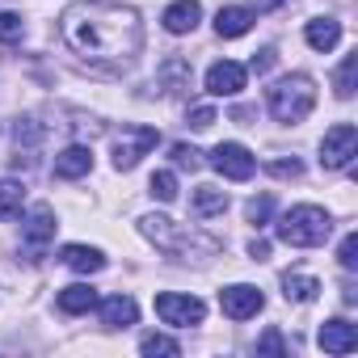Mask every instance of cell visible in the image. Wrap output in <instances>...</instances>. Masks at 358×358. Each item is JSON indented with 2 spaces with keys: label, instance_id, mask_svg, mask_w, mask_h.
Here are the masks:
<instances>
[{
  "label": "cell",
  "instance_id": "5b68a950",
  "mask_svg": "<svg viewBox=\"0 0 358 358\" xmlns=\"http://www.w3.org/2000/svg\"><path fill=\"white\" fill-rule=\"evenodd\" d=\"M354 156H358V131H354V122L329 127L324 139H320V164L324 169H345Z\"/></svg>",
  "mask_w": 358,
  "mask_h": 358
},
{
  "label": "cell",
  "instance_id": "ac0fdd59",
  "mask_svg": "<svg viewBox=\"0 0 358 358\" xmlns=\"http://www.w3.org/2000/svg\"><path fill=\"white\" fill-rule=\"evenodd\" d=\"M89 308H97V291H93V287L72 282V287H64V291H59V312L80 316V312H89Z\"/></svg>",
  "mask_w": 358,
  "mask_h": 358
},
{
  "label": "cell",
  "instance_id": "1f68e13d",
  "mask_svg": "<svg viewBox=\"0 0 358 358\" xmlns=\"http://www.w3.org/2000/svg\"><path fill=\"white\" fill-rule=\"evenodd\" d=\"M257 350H262V354H282L287 345H282V337H278V329H270V333H266V337L257 341Z\"/></svg>",
  "mask_w": 358,
  "mask_h": 358
},
{
  "label": "cell",
  "instance_id": "52a82bcc",
  "mask_svg": "<svg viewBox=\"0 0 358 358\" xmlns=\"http://www.w3.org/2000/svg\"><path fill=\"white\" fill-rule=\"evenodd\" d=\"M220 308L232 320H249V316H257L266 308V295L257 287H249V282H236V287H224L220 291Z\"/></svg>",
  "mask_w": 358,
  "mask_h": 358
},
{
  "label": "cell",
  "instance_id": "6da1fadb",
  "mask_svg": "<svg viewBox=\"0 0 358 358\" xmlns=\"http://www.w3.org/2000/svg\"><path fill=\"white\" fill-rule=\"evenodd\" d=\"M64 43L93 59V64H110V68H127L139 47H143V26L139 13L114 0H76L64 13Z\"/></svg>",
  "mask_w": 358,
  "mask_h": 358
},
{
  "label": "cell",
  "instance_id": "cb8c5ba5",
  "mask_svg": "<svg viewBox=\"0 0 358 358\" xmlns=\"http://www.w3.org/2000/svg\"><path fill=\"white\" fill-rule=\"evenodd\" d=\"M139 350H143L148 358H177V354H182V345H177L173 337H156V333H152V337H143V345H139Z\"/></svg>",
  "mask_w": 358,
  "mask_h": 358
},
{
  "label": "cell",
  "instance_id": "603a6c76",
  "mask_svg": "<svg viewBox=\"0 0 358 358\" xmlns=\"http://www.w3.org/2000/svg\"><path fill=\"white\" fill-rule=\"evenodd\" d=\"M148 194H152V199H160V203H173V199H177V177H173L169 169L152 173V182H148Z\"/></svg>",
  "mask_w": 358,
  "mask_h": 358
},
{
  "label": "cell",
  "instance_id": "4fadbf2b",
  "mask_svg": "<svg viewBox=\"0 0 358 358\" xmlns=\"http://www.w3.org/2000/svg\"><path fill=\"white\" fill-rule=\"evenodd\" d=\"M93 169V152L85 143H72L55 156V177H64V182H76V177H85Z\"/></svg>",
  "mask_w": 358,
  "mask_h": 358
},
{
  "label": "cell",
  "instance_id": "e575fe53",
  "mask_svg": "<svg viewBox=\"0 0 358 358\" xmlns=\"http://www.w3.org/2000/svg\"><path fill=\"white\" fill-rule=\"evenodd\" d=\"M278 5H282V0H249L253 13H270V9H278Z\"/></svg>",
  "mask_w": 358,
  "mask_h": 358
},
{
  "label": "cell",
  "instance_id": "4316f807",
  "mask_svg": "<svg viewBox=\"0 0 358 358\" xmlns=\"http://www.w3.org/2000/svg\"><path fill=\"white\" fill-rule=\"evenodd\" d=\"M270 211H274V199H270V194H266V199H253V203L245 207V215H249V224H257V228H262V224L270 220Z\"/></svg>",
  "mask_w": 358,
  "mask_h": 358
},
{
  "label": "cell",
  "instance_id": "7a4b0ae2",
  "mask_svg": "<svg viewBox=\"0 0 358 358\" xmlns=\"http://www.w3.org/2000/svg\"><path fill=\"white\" fill-rule=\"evenodd\" d=\"M266 106H270V114H274L278 122H287V127L303 122V118L312 114V106H316V85H312V76L295 72V76L274 80V85L266 89Z\"/></svg>",
  "mask_w": 358,
  "mask_h": 358
},
{
  "label": "cell",
  "instance_id": "4dcf8cb0",
  "mask_svg": "<svg viewBox=\"0 0 358 358\" xmlns=\"http://www.w3.org/2000/svg\"><path fill=\"white\" fill-rule=\"evenodd\" d=\"M270 173H274V177H299V173H303V164L291 156V160H274V164H270Z\"/></svg>",
  "mask_w": 358,
  "mask_h": 358
},
{
  "label": "cell",
  "instance_id": "3957f363",
  "mask_svg": "<svg viewBox=\"0 0 358 358\" xmlns=\"http://www.w3.org/2000/svg\"><path fill=\"white\" fill-rule=\"evenodd\" d=\"M274 232H278V241L291 245V249H316V245L329 241L333 220H329V211H320V207H291V211L278 220Z\"/></svg>",
  "mask_w": 358,
  "mask_h": 358
},
{
  "label": "cell",
  "instance_id": "44dd1931",
  "mask_svg": "<svg viewBox=\"0 0 358 358\" xmlns=\"http://www.w3.org/2000/svg\"><path fill=\"white\" fill-rule=\"evenodd\" d=\"M26 203V186L22 182H0V220H17Z\"/></svg>",
  "mask_w": 358,
  "mask_h": 358
},
{
  "label": "cell",
  "instance_id": "7402d4cb",
  "mask_svg": "<svg viewBox=\"0 0 358 358\" xmlns=\"http://www.w3.org/2000/svg\"><path fill=\"white\" fill-rule=\"evenodd\" d=\"M194 211L199 215H220V211H228V194L215 190V186H199L194 190Z\"/></svg>",
  "mask_w": 358,
  "mask_h": 358
},
{
  "label": "cell",
  "instance_id": "277c9868",
  "mask_svg": "<svg viewBox=\"0 0 358 358\" xmlns=\"http://www.w3.org/2000/svg\"><path fill=\"white\" fill-rule=\"evenodd\" d=\"M156 316H160L164 324L190 329V324H203L207 303H203L199 295H177V291H164V295H156Z\"/></svg>",
  "mask_w": 358,
  "mask_h": 358
},
{
  "label": "cell",
  "instance_id": "d6a6232c",
  "mask_svg": "<svg viewBox=\"0 0 358 358\" xmlns=\"http://www.w3.org/2000/svg\"><path fill=\"white\" fill-rule=\"evenodd\" d=\"M274 59H278V55H274V47L257 51V55H253V72H270V68H274Z\"/></svg>",
  "mask_w": 358,
  "mask_h": 358
},
{
  "label": "cell",
  "instance_id": "9c48e42d",
  "mask_svg": "<svg viewBox=\"0 0 358 358\" xmlns=\"http://www.w3.org/2000/svg\"><path fill=\"white\" fill-rule=\"evenodd\" d=\"M245 80H249L245 64L220 59V64H211V68H207V93H215V97H236V93L245 89Z\"/></svg>",
  "mask_w": 358,
  "mask_h": 358
},
{
  "label": "cell",
  "instance_id": "484cf974",
  "mask_svg": "<svg viewBox=\"0 0 358 358\" xmlns=\"http://www.w3.org/2000/svg\"><path fill=\"white\" fill-rule=\"evenodd\" d=\"M22 34H26V26L17 13H0V43H22Z\"/></svg>",
  "mask_w": 358,
  "mask_h": 358
},
{
  "label": "cell",
  "instance_id": "8992f818",
  "mask_svg": "<svg viewBox=\"0 0 358 358\" xmlns=\"http://www.w3.org/2000/svg\"><path fill=\"white\" fill-rule=\"evenodd\" d=\"M156 131L152 127H127V135L114 143V169L118 173H127V169H135L139 164V156H148L152 148H156Z\"/></svg>",
  "mask_w": 358,
  "mask_h": 358
},
{
  "label": "cell",
  "instance_id": "5bb4252c",
  "mask_svg": "<svg viewBox=\"0 0 358 358\" xmlns=\"http://www.w3.org/2000/svg\"><path fill=\"white\" fill-rule=\"evenodd\" d=\"M59 257H64V266L76 270V274H97V270H106L101 249H89V245H64Z\"/></svg>",
  "mask_w": 358,
  "mask_h": 358
},
{
  "label": "cell",
  "instance_id": "e0dca14e",
  "mask_svg": "<svg viewBox=\"0 0 358 358\" xmlns=\"http://www.w3.org/2000/svg\"><path fill=\"white\" fill-rule=\"evenodd\" d=\"M303 38H308L312 51H333V47L341 43V22H333V17H316V22H308Z\"/></svg>",
  "mask_w": 358,
  "mask_h": 358
},
{
  "label": "cell",
  "instance_id": "9a60e30c",
  "mask_svg": "<svg viewBox=\"0 0 358 358\" xmlns=\"http://www.w3.org/2000/svg\"><path fill=\"white\" fill-rule=\"evenodd\" d=\"M135 320H139V308H135L131 295H110V299L101 303V324H106V329H127V324H135Z\"/></svg>",
  "mask_w": 358,
  "mask_h": 358
},
{
  "label": "cell",
  "instance_id": "2e32d148",
  "mask_svg": "<svg viewBox=\"0 0 358 358\" xmlns=\"http://www.w3.org/2000/svg\"><path fill=\"white\" fill-rule=\"evenodd\" d=\"M249 26H253V9L224 5V9L215 13V30H220V38H241V34H249Z\"/></svg>",
  "mask_w": 358,
  "mask_h": 358
},
{
  "label": "cell",
  "instance_id": "ba28073f",
  "mask_svg": "<svg viewBox=\"0 0 358 358\" xmlns=\"http://www.w3.org/2000/svg\"><path fill=\"white\" fill-rule=\"evenodd\" d=\"M211 164H215L224 177H232V182H249L253 169H257V160H253V152H249L245 143H220V148L211 152Z\"/></svg>",
  "mask_w": 358,
  "mask_h": 358
},
{
  "label": "cell",
  "instance_id": "ffe728a7",
  "mask_svg": "<svg viewBox=\"0 0 358 358\" xmlns=\"http://www.w3.org/2000/svg\"><path fill=\"white\" fill-rule=\"evenodd\" d=\"M316 291H320V282H316L312 274H282V295H287L291 303H312Z\"/></svg>",
  "mask_w": 358,
  "mask_h": 358
},
{
  "label": "cell",
  "instance_id": "f546056e",
  "mask_svg": "<svg viewBox=\"0 0 358 358\" xmlns=\"http://www.w3.org/2000/svg\"><path fill=\"white\" fill-rule=\"evenodd\" d=\"M190 127H194V131H207V127H215V110H211V106H199V110L190 114Z\"/></svg>",
  "mask_w": 358,
  "mask_h": 358
},
{
  "label": "cell",
  "instance_id": "f1b7e54d",
  "mask_svg": "<svg viewBox=\"0 0 358 358\" xmlns=\"http://www.w3.org/2000/svg\"><path fill=\"white\" fill-rule=\"evenodd\" d=\"M173 164H177V169H199L203 160H199V152H194L190 143H173Z\"/></svg>",
  "mask_w": 358,
  "mask_h": 358
},
{
  "label": "cell",
  "instance_id": "836d02e7",
  "mask_svg": "<svg viewBox=\"0 0 358 358\" xmlns=\"http://www.w3.org/2000/svg\"><path fill=\"white\" fill-rule=\"evenodd\" d=\"M249 257H253V262H266V257H270V241H253V245H249Z\"/></svg>",
  "mask_w": 358,
  "mask_h": 358
},
{
  "label": "cell",
  "instance_id": "8fae6325",
  "mask_svg": "<svg viewBox=\"0 0 358 358\" xmlns=\"http://www.w3.org/2000/svg\"><path fill=\"white\" fill-rule=\"evenodd\" d=\"M316 341H320V350H329V354H354V350H358V329H354L350 320H324L320 333H316Z\"/></svg>",
  "mask_w": 358,
  "mask_h": 358
},
{
  "label": "cell",
  "instance_id": "7c38bea8",
  "mask_svg": "<svg viewBox=\"0 0 358 358\" xmlns=\"http://www.w3.org/2000/svg\"><path fill=\"white\" fill-rule=\"evenodd\" d=\"M199 22H203V5H199V0H173V5L164 9V30L169 34H190Z\"/></svg>",
  "mask_w": 358,
  "mask_h": 358
},
{
  "label": "cell",
  "instance_id": "83f0119b",
  "mask_svg": "<svg viewBox=\"0 0 358 358\" xmlns=\"http://www.w3.org/2000/svg\"><path fill=\"white\" fill-rule=\"evenodd\" d=\"M337 262H341V270H358V236H354V232L341 241V249H337Z\"/></svg>",
  "mask_w": 358,
  "mask_h": 358
},
{
  "label": "cell",
  "instance_id": "30bf717a",
  "mask_svg": "<svg viewBox=\"0 0 358 358\" xmlns=\"http://www.w3.org/2000/svg\"><path fill=\"white\" fill-rule=\"evenodd\" d=\"M139 228H143V236H148L152 245H160V249H190V245H194V236H186L182 228H177L173 220H164V215H143Z\"/></svg>",
  "mask_w": 358,
  "mask_h": 358
},
{
  "label": "cell",
  "instance_id": "d4e9b609",
  "mask_svg": "<svg viewBox=\"0 0 358 358\" xmlns=\"http://www.w3.org/2000/svg\"><path fill=\"white\" fill-rule=\"evenodd\" d=\"M354 68H358V55H345L337 68V97H354Z\"/></svg>",
  "mask_w": 358,
  "mask_h": 358
},
{
  "label": "cell",
  "instance_id": "d6986e66",
  "mask_svg": "<svg viewBox=\"0 0 358 358\" xmlns=\"http://www.w3.org/2000/svg\"><path fill=\"white\" fill-rule=\"evenodd\" d=\"M22 232H26V241H30V245H47V241L55 236V215H51V207H34Z\"/></svg>",
  "mask_w": 358,
  "mask_h": 358
}]
</instances>
